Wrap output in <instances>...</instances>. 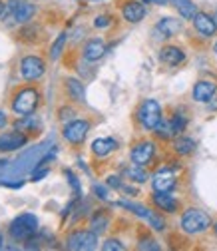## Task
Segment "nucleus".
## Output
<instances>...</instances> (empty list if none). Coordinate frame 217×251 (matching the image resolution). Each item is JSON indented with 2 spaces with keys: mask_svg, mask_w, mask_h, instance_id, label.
<instances>
[{
  "mask_svg": "<svg viewBox=\"0 0 217 251\" xmlns=\"http://www.w3.org/2000/svg\"><path fill=\"white\" fill-rule=\"evenodd\" d=\"M179 226L188 235H197V233H203V231H207L211 227V217L203 209L190 207V209L183 211Z\"/></svg>",
  "mask_w": 217,
  "mask_h": 251,
  "instance_id": "obj_1",
  "label": "nucleus"
},
{
  "mask_svg": "<svg viewBox=\"0 0 217 251\" xmlns=\"http://www.w3.org/2000/svg\"><path fill=\"white\" fill-rule=\"evenodd\" d=\"M38 231V219L32 213H22L12 219L8 233L14 241H30Z\"/></svg>",
  "mask_w": 217,
  "mask_h": 251,
  "instance_id": "obj_2",
  "label": "nucleus"
},
{
  "mask_svg": "<svg viewBox=\"0 0 217 251\" xmlns=\"http://www.w3.org/2000/svg\"><path fill=\"white\" fill-rule=\"evenodd\" d=\"M38 102H40L38 90H34V88H24V90H20V92L16 94L14 100H12V112H14L16 116H20V118H26V116H30V114L36 110Z\"/></svg>",
  "mask_w": 217,
  "mask_h": 251,
  "instance_id": "obj_3",
  "label": "nucleus"
},
{
  "mask_svg": "<svg viewBox=\"0 0 217 251\" xmlns=\"http://www.w3.org/2000/svg\"><path fill=\"white\" fill-rule=\"evenodd\" d=\"M136 116H138V122L142 124V128H145V130H156L158 124L164 120L162 118V106L156 100H144L140 104Z\"/></svg>",
  "mask_w": 217,
  "mask_h": 251,
  "instance_id": "obj_4",
  "label": "nucleus"
},
{
  "mask_svg": "<svg viewBox=\"0 0 217 251\" xmlns=\"http://www.w3.org/2000/svg\"><path fill=\"white\" fill-rule=\"evenodd\" d=\"M46 146H48V144H40V146H36V148H32V150L24 151L20 158L14 162V166L10 168V174H24V172H28V170H34V168L40 164V160L44 158V155H48V153H46V151H48Z\"/></svg>",
  "mask_w": 217,
  "mask_h": 251,
  "instance_id": "obj_5",
  "label": "nucleus"
},
{
  "mask_svg": "<svg viewBox=\"0 0 217 251\" xmlns=\"http://www.w3.org/2000/svg\"><path fill=\"white\" fill-rule=\"evenodd\" d=\"M66 247L72 251H90L98 247V233L96 231H86V229H78L72 231L66 237Z\"/></svg>",
  "mask_w": 217,
  "mask_h": 251,
  "instance_id": "obj_6",
  "label": "nucleus"
},
{
  "mask_svg": "<svg viewBox=\"0 0 217 251\" xmlns=\"http://www.w3.org/2000/svg\"><path fill=\"white\" fill-rule=\"evenodd\" d=\"M177 185V170L164 166L151 176V187L153 192H171Z\"/></svg>",
  "mask_w": 217,
  "mask_h": 251,
  "instance_id": "obj_7",
  "label": "nucleus"
},
{
  "mask_svg": "<svg viewBox=\"0 0 217 251\" xmlns=\"http://www.w3.org/2000/svg\"><path fill=\"white\" fill-rule=\"evenodd\" d=\"M118 205H120V207H126V209H130L132 213H136L138 217L145 219V222L149 224V227H153L156 231H164V229H166V222H164V219H162L158 213L149 211L147 207L138 205V203H132V201H118Z\"/></svg>",
  "mask_w": 217,
  "mask_h": 251,
  "instance_id": "obj_8",
  "label": "nucleus"
},
{
  "mask_svg": "<svg viewBox=\"0 0 217 251\" xmlns=\"http://www.w3.org/2000/svg\"><path fill=\"white\" fill-rule=\"evenodd\" d=\"M46 72V64L44 60L38 58V56H26L22 62H20V76L28 82H34V80H40Z\"/></svg>",
  "mask_w": 217,
  "mask_h": 251,
  "instance_id": "obj_9",
  "label": "nucleus"
},
{
  "mask_svg": "<svg viewBox=\"0 0 217 251\" xmlns=\"http://www.w3.org/2000/svg\"><path fill=\"white\" fill-rule=\"evenodd\" d=\"M88 132H90V122L88 120H74V122L64 126V132H62V136H64L66 142L78 146V144H82L86 140Z\"/></svg>",
  "mask_w": 217,
  "mask_h": 251,
  "instance_id": "obj_10",
  "label": "nucleus"
},
{
  "mask_svg": "<svg viewBox=\"0 0 217 251\" xmlns=\"http://www.w3.org/2000/svg\"><path fill=\"white\" fill-rule=\"evenodd\" d=\"M132 164H138V166H147L153 155H156V144L149 142V140H144V142H138L134 148H132Z\"/></svg>",
  "mask_w": 217,
  "mask_h": 251,
  "instance_id": "obj_11",
  "label": "nucleus"
},
{
  "mask_svg": "<svg viewBox=\"0 0 217 251\" xmlns=\"http://www.w3.org/2000/svg\"><path fill=\"white\" fill-rule=\"evenodd\" d=\"M193 28L197 30V32L203 36V38H209L217 32V20L205 12H197L193 16Z\"/></svg>",
  "mask_w": 217,
  "mask_h": 251,
  "instance_id": "obj_12",
  "label": "nucleus"
},
{
  "mask_svg": "<svg viewBox=\"0 0 217 251\" xmlns=\"http://www.w3.org/2000/svg\"><path fill=\"white\" fill-rule=\"evenodd\" d=\"M193 100L195 102H201V104H207L213 100V96L217 94V84L215 82H209V80H199L195 86H193Z\"/></svg>",
  "mask_w": 217,
  "mask_h": 251,
  "instance_id": "obj_13",
  "label": "nucleus"
},
{
  "mask_svg": "<svg viewBox=\"0 0 217 251\" xmlns=\"http://www.w3.org/2000/svg\"><path fill=\"white\" fill-rule=\"evenodd\" d=\"M28 142V138L24 134H18V132H6L0 136V151H14V150H20L24 148Z\"/></svg>",
  "mask_w": 217,
  "mask_h": 251,
  "instance_id": "obj_14",
  "label": "nucleus"
},
{
  "mask_svg": "<svg viewBox=\"0 0 217 251\" xmlns=\"http://www.w3.org/2000/svg\"><path fill=\"white\" fill-rule=\"evenodd\" d=\"M121 16H123V20H128L132 24L142 22L145 16V6L142 2H138V0H130V2L121 6Z\"/></svg>",
  "mask_w": 217,
  "mask_h": 251,
  "instance_id": "obj_15",
  "label": "nucleus"
},
{
  "mask_svg": "<svg viewBox=\"0 0 217 251\" xmlns=\"http://www.w3.org/2000/svg\"><path fill=\"white\" fill-rule=\"evenodd\" d=\"M151 201L158 209H162L166 213H175L177 211V200L173 196H169V192H153Z\"/></svg>",
  "mask_w": 217,
  "mask_h": 251,
  "instance_id": "obj_16",
  "label": "nucleus"
},
{
  "mask_svg": "<svg viewBox=\"0 0 217 251\" xmlns=\"http://www.w3.org/2000/svg\"><path fill=\"white\" fill-rule=\"evenodd\" d=\"M84 60L88 62H98L104 54H106V42L102 38H94V40H90L86 46H84Z\"/></svg>",
  "mask_w": 217,
  "mask_h": 251,
  "instance_id": "obj_17",
  "label": "nucleus"
},
{
  "mask_svg": "<svg viewBox=\"0 0 217 251\" xmlns=\"http://www.w3.org/2000/svg\"><path fill=\"white\" fill-rule=\"evenodd\" d=\"M160 60L168 66H179L181 62L185 60V52L177 46H164L160 50Z\"/></svg>",
  "mask_w": 217,
  "mask_h": 251,
  "instance_id": "obj_18",
  "label": "nucleus"
},
{
  "mask_svg": "<svg viewBox=\"0 0 217 251\" xmlns=\"http://www.w3.org/2000/svg\"><path fill=\"white\" fill-rule=\"evenodd\" d=\"M116 150H118V142L114 138H98L92 142V153L98 155V158H106Z\"/></svg>",
  "mask_w": 217,
  "mask_h": 251,
  "instance_id": "obj_19",
  "label": "nucleus"
},
{
  "mask_svg": "<svg viewBox=\"0 0 217 251\" xmlns=\"http://www.w3.org/2000/svg\"><path fill=\"white\" fill-rule=\"evenodd\" d=\"M158 32H162V38H173L177 32H181V22L175 18H162L156 26Z\"/></svg>",
  "mask_w": 217,
  "mask_h": 251,
  "instance_id": "obj_20",
  "label": "nucleus"
},
{
  "mask_svg": "<svg viewBox=\"0 0 217 251\" xmlns=\"http://www.w3.org/2000/svg\"><path fill=\"white\" fill-rule=\"evenodd\" d=\"M66 90H68V96L70 100L78 102V104H84L86 102V90H84V84L76 78H68L66 80Z\"/></svg>",
  "mask_w": 217,
  "mask_h": 251,
  "instance_id": "obj_21",
  "label": "nucleus"
},
{
  "mask_svg": "<svg viewBox=\"0 0 217 251\" xmlns=\"http://www.w3.org/2000/svg\"><path fill=\"white\" fill-rule=\"evenodd\" d=\"M34 12H36V8H34V4H30V2H18V4H12V16H14V20L16 22H28L30 18L34 16Z\"/></svg>",
  "mask_w": 217,
  "mask_h": 251,
  "instance_id": "obj_22",
  "label": "nucleus"
},
{
  "mask_svg": "<svg viewBox=\"0 0 217 251\" xmlns=\"http://www.w3.org/2000/svg\"><path fill=\"white\" fill-rule=\"evenodd\" d=\"M108 226H110V217L104 213V209L96 211L94 215H92V219H90V227H92V231H96V233L106 231Z\"/></svg>",
  "mask_w": 217,
  "mask_h": 251,
  "instance_id": "obj_23",
  "label": "nucleus"
},
{
  "mask_svg": "<svg viewBox=\"0 0 217 251\" xmlns=\"http://www.w3.org/2000/svg\"><path fill=\"white\" fill-rule=\"evenodd\" d=\"M177 12L181 14V18L185 20H193V16L197 14V6L192 2V0H173Z\"/></svg>",
  "mask_w": 217,
  "mask_h": 251,
  "instance_id": "obj_24",
  "label": "nucleus"
},
{
  "mask_svg": "<svg viewBox=\"0 0 217 251\" xmlns=\"http://www.w3.org/2000/svg\"><path fill=\"white\" fill-rule=\"evenodd\" d=\"M193 150H195V142L185 136H179L173 144V151L177 155H190V153H193Z\"/></svg>",
  "mask_w": 217,
  "mask_h": 251,
  "instance_id": "obj_25",
  "label": "nucleus"
},
{
  "mask_svg": "<svg viewBox=\"0 0 217 251\" xmlns=\"http://www.w3.org/2000/svg\"><path fill=\"white\" fill-rule=\"evenodd\" d=\"M126 176H128L132 181H136V183H145V181L149 179V176H147V172L144 170V166H138V164H132V166L126 170Z\"/></svg>",
  "mask_w": 217,
  "mask_h": 251,
  "instance_id": "obj_26",
  "label": "nucleus"
},
{
  "mask_svg": "<svg viewBox=\"0 0 217 251\" xmlns=\"http://www.w3.org/2000/svg\"><path fill=\"white\" fill-rule=\"evenodd\" d=\"M66 40H68V34H66V32H62V34L56 38V42H54L52 48H50V58H52V60H58V58H60L62 50H64V46H66Z\"/></svg>",
  "mask_w": 217,
  "mask_h": 251,
  "instance_id": "obj_27",
  "label": "nucleus"
},
{
  "mask_svg": "<svg viewBox=\"0 0 217 251\" xmlns=\"http://www.w3.org/2000/svg\"><path fill=\"white\" fill-rule=\"evenodd\" d=\"M153 132H156V136L162 138V140H169V138L175 136L173 134V128H171V122H164V120L158 124V128L153 130Z\"/></svg>",
  "mask_w": 217,
  "mask_h": 251,
  "instance_id": "obj_28",
  "label": "nucleus"
},
{
  "mask_svg": "<svg viewBox=\"0 0 217 251\" xmlns=\"http://www.w3.org/2000/svg\"><path fill=\"white\" fill-rule=\"evenodd\" d=\"M185 124H188V122H185L183 116H179V114L173 116V120H171V128H173V134H175V136H179V134L185 130Z\"/></svg>",
  "mask_w": 217,
  "mask_h": 251,
  "instance_id": "obj_29",
  "label": "nucleus"
},
{
  "mask_svg": "<svg viewBox=\"0 0 217 251\" xmlns=\"http://www.w3.org/2000/svg\"><path fill=\"white\" fill-rule=\"evenodd\" d=\"M104 251H123V245L120 239H108L104 245H102Z\"/></svg>",
  "mask_w": 217,
  "mask_h": 251,
  "instance_id": "obj_30",
  "label": "nucleus"
},
{
  "mask_svg": "<svg viewBox=\"0 0 217 251\" xmlns=\"http://www.w3.org/2000/svg\"><path fill=\"white\" fill-rule=\"evenodd\" d=\"M110 24H112V18H110L108 14L96 16V20H94V26H96V28H108Z\"/></svg>",
  "mask_w": 217,
  "mask_h": 251,
  "instance_id": "obj_31",
  "label": "nucleus"
},
{
  "mask_svg": "<svg viewBox=\"0 0 217 251\" xmlns=\"http://www.w3.org/2000/svg\"><path fill=\"white\" fill-rule=\"evenodd\" d=\"M140 249H151V251H160V245L153 239H142V243L138 245Z\"/></svg>",
  "mask_w": 217,
  "mask_h": 251,
  "instance_id": "obj_32",
  "label": "nucleus"
},
{
  "mask_svg": "<svg viewBox=\"0 0 217 251\" xmlns=\"http://www.w3.org/2000/svg\"><path fill=\"white\" fill-rule=\"evenodd\" d=\"M66 177H68V181H70V185H72V190H74V194L78 196L80 194V183H78V179H76V176L70 172V170H66Z\"/></svg>",
  "mask_w": 217,
  "mask_h": 251,
  "instance_id": "obj_33",
  "label": "nucleus"
},
{
  "mask_svg": "<svg viewBox=\"0 0 217 251\" xmlns=\"http://www.w3.org/2000/svg\"><path fill=\"white\" fill-rule=\"evenodd\" d=\"M48 172H50L48 168H44V170L34 168V170H32V179H34V181H40L42 177H46V176H48Z\"/></svg>",
  "mask_w": 217,
  "mask_h": 251,
  "instance_id": "obj_34",
  "label": "nucleus"
},
{
  "mask_svg": "<svg viewBox=\"0 0 217 251\" xmlns=\"http://www.w3.org/2000/svg\"><path fill=\"white\" fill-rule=\"evenodd\" d=\"M94 194L100 198V200H108V192H106V187H102V185H94Z\"/></svg>",
  "mask_w": 217,
  "mask_h": 251,
  "instance_id": "obj_35",
  "label": "nucleus"
},
{
  "mask_svg": "<svg viewBox=\"0 0 217 251\" xmlns=\"http://www.w3.org/2000/svg\"><path fill=\"white\" fill-rule=\"evenodd\" d=\"M108 183H110L112 187H120V190H121V181H120V177H116V176L108 177Z\"/></svg>",
  "mask_w": 217,
  "mask_h": 251,
  "instance_id": "obj_36",
  "label": "nucleus"
},
{
  "mask_svg": "<svg viewBox=\"0 0 217 251\" xmlns=\"http://www.w3.org/2000/svg\"><path fill=\"white\" fill-rule=\"evenodd\" d=\"M147 2H151V4H158V6H166L169 0H147Z\"/></svg>",
  "mask_w": 217,
  "mask_h": 251,
  "instance_id": "obj_37",
  "label": "nucleus"
},
{
  "mask_svg": "<svg viewBox=\"0 0 217 251\" xmlns=\"http://www.w3.org/2000/svg\"><path fill=\"white\" fill-rule=\"evenodd\" d=\"M4 126H6V114L0 112V128H4Z\"/></svg>",
  "mask_w": 217,
  "mask_h": 251,
  "instance_id": "obj_38",
  "label": "nucleus"
},
{
  "mask_svg": "<svg viewBox=\"0 0 217 251\" xmlns=\"http://www.w3.org/2000/svg\"><path fill=\"white\" fill-rule=\"evenodd\" d=\"M6 166H8V162H6V160H0V176H2V172L6 170Z\"/></svg>",
  "mask_w": 217,
  "mask_h": 251,
  "instance_id": "obj_39",
  "label": "nucleus"
},
{
  "mask_svg": "<svg viewBox=\"0 0 217 251\" xmlns=\"http://www.w3.org/2000/svg\"><path fill=\"white\" fill-rule=\"evenodd\" d=\"M2 14H4V4L0 2V16H2Z\"/></svg>",
  "mask_w": 217,
  "mask_h": 251,
  "instance_id": "obj_40",
  "label": "nucleus"
},
{
  "mask_svg": "<svg viewBox=\"0 0 217 251\" xmlns=\"http://www.w3.org/2000/svg\"><path fill=\"white\" fill-rule=\"evenodd\" d=\"M4 247V239H2V235H0V249Z\"/></svg>",
  "mask_w": 217,
  "mask_h": 251,
  "instance_id": "obj_41",
  "label": "nucleus"
},
{
  "mask_svg": "<svg viewBox=\"0 0 217 251\" xmlns=\"http://www.w3.org/2000/svg\"><path fill=\"white\" fill-rule=\"evenodd\" d=\"M213 52H215V58H217V42H215V46H213Z\"/></svg>",
  "mask_w": 217,
  "mask_h": 251,
  "instance_id": "obj_42",
  "label": "nucleus"
},
{
  "mask_svg": "<svg viewBox=\"0 0 217 251\" xmlns=\"http://www.w3.org/2000/svg\"><path fill=\"white\" fill-rule=\"evenodd\" d=\"M213 231H215V233H217V222H215V224H213Z\"/></svg>",
  "mask_w": 217,
  "mask_h": 251,
  "instance_id": "obj_43",
  "label": "nucleus"
},
{
  "mask_svg": "<svg viewBox=\"0 0 217 251\" xmlns=\"http://www.w3.org/2000/svg\"><path fill=\"white\" fill-rule=\"evenodd\" d=\"M215 20H217V16H215Z\"/></svg>",
  "mask_w": 217,
  "mask_h": 251,
  "instance_id": "obj_44",
  "label": "nucleus"
}]
</instances>
